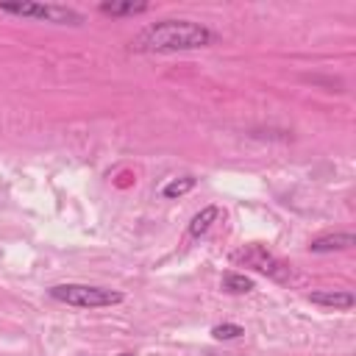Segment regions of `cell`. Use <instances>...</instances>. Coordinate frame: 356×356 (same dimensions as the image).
Masks as SVG:
<instances>
[{"instance_id":"1","label":"cell","mask_w":356,"mask_h":356,"mask_svg":"<svg viewBox=\"0 0 356 356\" xmlns=\"http://www.w3.org/2000/svg\"><path fill=\"white\" fill-rule=\"evenodd\" d=\"M217 42V33L195 19H159L142 28L131 39V50L136 53H184L209 47Z\"/></svg>"},{"instance_id":"2","label":"cell","mask_w":356,"mask_h":356,"mask_svg":"<svg viewBox=\"0 0 356 356\" xmlns=\"http://www.w3.org/2000/svg\"><path fill=\"white\" fill-rule=\"evenodd\" d=\"M47 295L58 303L78 306V309H103V306H117L125 300L122 292L95 286V284H56L47 289Z\"/></svg>"},{"instance_id":"3","label":"cell","mask_w":356,"mask_h":356,"mask_svg":"<svg viewBox=\"0 0 356 356\" xmlns=\"http://www.w3.org/2000/svg\"><path fill=\"white\" fill-rule=\"evenodd\" d=\"M231 259H234L236 264H242V267H250V270H256V273H261V275L278 281V284L292 281V267H289L281 256H275L273 250H267L264 245H256V242H253V245H245V248H239Z\"/></svg>"},{"instance_id":"4","label":"cell","mask_w":356,"mask_h":356,"mask_svg":"<svg viewBox=\"0 0 356 356\" xmlns=\"http://www.w3.org/2000/svg\"><path fill=\"white\" fill-rule=\"evenodd\" d=\"M3 14L14 17H28L50 25H83V14L70 8V6H56V3H0Z\"/></svg>"},{"instance_id":"5","label":"cell","mask_w":356,"mask_h":356,"mask_svg":"<svg viewBox=\"0 0 356 356\" xmlns=\"http://www.w3.org/2000/svg\"><path fill=\"white\" fill-rule=\"evenodd\" d=\"M309 300L314 306L334 309V312H348L356 306V295L348 289H317V292H309Z\"/></svg>"},{"instance_id":"6","label":"cell","mask_w":356,"mask_h":356,"mask_svg":"<svg viewBox=\"0 0 356 356\" xmlns=\"http://www.w3.org/2000/svg\"><path fill=\"white\" fill-rule=\"evenodd\" d=\"M356 245V236L350 231H337V234H325L309 242L312 253H334V250H348Z\"/></svg>"},{"instance_id":"7","label":"cell","mask_w":356,"mask_h":356,"mask_svg":"<svg viewBox=\"0 0 356 356\" xmlns=\"http://www.w3.org/2000/svg\"><path fill=\"white\" fill-rule=\"evenodd\" d=\"M220 217V209L217 206H203L192 220H189V228H186V234L192 236V239H197V236H203L211 225H214V220Z\"/></svg>"},{"instance_id":"8","label":"cell","mask_w":356,"mask_h":356,"mask_svg":"<svg viewBox=\"0 0 356 356\" xmlns=\"http://www.w3.org/2000/svg\"><path fill=\"white\" fill-rule=\"evenodd\" d=\"M97 8L103 14H111V17H134V14H145L150 6L147 3H134V0H122V3L111 0V3H100Z\"/></svg>"},{"instance_id":"9","label":"cell","mask_w":356,"mask_h":356,"mask_svg":"<svg viewBox=\"0 0 356 356\" xmlns=\"http://www.w3.org/2000/svg\"><path fill=\"white\" fill-rule=\"evenodd\" d=\"M197 186V178L195 175H178V178H170L164 186H161V195L167 197V200H178V197H184L186 192H192Z\"/></svg>"},{"instance_id":"10","label":"cell","mask_w":356,"mask_h":356,"mask_svg":"<svg viewBox=\"0 0 356 356\" xmlns=\"http://www.w3.org/2000/svg\"><path fill=\"white\" fill-rule=\"evenodd\" d=\"M253 286H256L253 278L245 273H225L222 275V289L231 295H248V292H253Z\"/></svg>"},{"instance_id":"11","label":"cell","mask_w":356,"mask_h":356,"mask_svg":"<svg viewBox=\"0 0 356 356\" xmlns=\"http://www.w3.org/2000/svg\"><path fill=\"white\" fill-rule=\"evenodd\" d=\"M242 334H245V328L236 325V323H220V325L211 328V337L214 339H239Z\"/></svg>"},{"instance_id":"12","label":"cell","mask_w":356,"mask_h":356,"mask_svg":"<svg viewBox=\"0 0 356 356\" xmlns=\"http://www.w3.org/2000/svg\"><path fill=\"white\" fill-rule=\"evenodd\" d=\"M120 356H136V353H120Z\"/></svg>"}]
</instances>
